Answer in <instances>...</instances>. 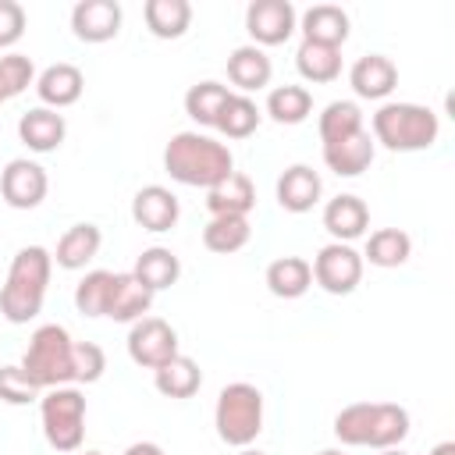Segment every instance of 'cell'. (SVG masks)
Returning a JSON list of instances; mask_svg holds the SVG:
<instances>
[{
    "mask_svg": "<svg viewBox=\"0 0 455 455\" xmlns=\"http://www.w3.org/2000/svg\"><path fill=\"white\" fill-rule=\"evenodd\" d=\"M46 188H50L46 171L28 156L7 160V167L0 171V196L11 210H36L46 199Z\"/></svg>",
    "mask_w": 455,
    "mask_h": 455,
    "instance_id": "cell-11",
    "label": "cell"
},
{
    "mask_svg": "<svg viewBox=\"0 0 455 455\" xmlns=\"http://www.w3.org/2000/svg\"><path fill=\"white\" fill-rule=\"evenodd\" d=\"M231 96L228 85L220 82H196L188 92H185V114L199 124V128H213L217 124V114L224 107V100Z\"/></svg>",
    "mask_w": 455,
    "mask_h": 455,
    "instance_id": "cell-35",
    "label": "cell"
},
{
    "mask_svg": "<svg viewBox=\"0 0 455 455\" xmlns=\"http://www.w3.org/2000/svg\"><path fill=\"white\" fill-rule=\"evenodd\" d=\"M267 288L277 299H302L313 288V267L302 256H277L267 267Z\"/></svg>",
    "mask_w": 455,
    "mask_h": 455,
    "instance_id": "cell-26",
    "label": "cell"
},
{
    "mask_svg": "<svg viewBox=\"0 0 455 455\" xmlns=\"http://www.w3.org/2000/svg\"><path fill=\"white\" fill-rule=\"evenodd\" d=\"M263 114L277 124H302L313 114V92L306 85H274L267 92V110Z\"/></svg>",
    "mask_w": 455,
    "mask_h": 455,
    "instance_id": "cell-30",
    "label": "cell"
},
{
    "mask_svg": "<svg viewBox=\"0 0 455 455\" xmlns=\"http://www.w3.org/2000/svg\"><path fill=\"white\" fill-rule=\"evenodd\" d=\"M71 363H75V384H96L107 370V355L96 341H75Z\"/></svg>",
    "mask_w": 455,
    "mask_h": 455,
    "instance_id": "cell-39",
    "label": "cell"
},
{
    "mask_svg": "<svg viewBox=\"0 0 455 455\" xmlns=\"http://www.w3.org/2000/svg\"><path fill=\"white\" fill-rule=\"evenodd\" d=\"M53 274V256L43 245H25L14 252L7 267V281L0 288V313L7 323H28L39 316L46 288Z\"/></svg>",
    "mask_w": 455,
    "mask_h": 455,
    "instance_id": "cell-2",
    "label": "cell"
},
{
    "mask_svg": "<svg viewBox=\"0 0 455 455\" xmlns=\"http://www.w3.org/2000/svg\"><path fill=\"white\" fill-rule=\"evenodd\" d=\"M25 7L18 0H0V50L14 46L25 36Z\"/></svg>",
    "mask_w": 455,
    "mask_h": 455,
    "instance_id": "cell-40",
    "label": "cell"
},
{
    "mask_svg": "<svg viewBox=\"0 0 455 455\" xmlns=\"http://www.w3.org/2000/svg\"><path fill=\"white\" fill-rule=\"evenodd\" d=\"M316 455H345V451H338V448H323V451H316Z\"/></svg>",
    "mask_w": 455,
    "mask_h": 455,
    "instance_id": "cell-43",
    "label": "cell"
},
{
    "mask_svg": "<svg viewBox=\"0 0 455 455\" xmlns=\"http://www.w3.org/2000/svg\"><path fill=\"white\" fill-rule=\"evenodd\" d=\"M142 18L156 39H181L192 25V4L188 0H146Z\"/></svg>",
    "mask_w": 455,
    "mask_h": 455,
    "instance_id": "cell-28",
    "label": "cell"
},
{
    "mask_svg": "<svg viewBox=\"0 0 455 455\" xmlns=\"http://www.w3.org/2000/svg\"><path fill=\"white\" fill-rule=\"evenodd\" d=\"M320 192H323V181L309 164H291L277 178V203L288 213H309L320 203Z\"/></svg>",
    "mask_w": 455,
    "mask_h": 455,
    "instance_id": "cell-17",
    "label": "cell"
},
{
    "mask_svg": "<svg viewBox=\"0 0 455 455\" xmlns=\"http://www.w3.org/2000/svg\"><path fill=\"white\" fill-rule=\"evenodd\" d=\"M323 228H327V235H331L334 242L352 245V242L363 238L366 228H370V206H366L359 196L341 192V196H334V199L323 206Z\"/></svg>",
    "mask_w": 455,
    "mask_h": 455,
    "instance_id": "cell-16",
    "label": "cell"
},
{
    "mask_svg": "<svg viewBox=\"0 0 455 455\" xmlns=\"http://www.w3.org/2000/svg\"><path fill=\"white\" fill-rule=\"evenodd\" d=\"M71 348H75V338L68 334V327H60V323H43V327L32 331L28 348H25V355H21L18 366L28 373V380H32L39 391L64 387V384H75Z\"/></svg>",
    "mask_w": 455,
    "mask_h": 455,
    "instance_id": "cell-5",
    "label": "cell"
},
{
    "mask_svg": "<svg viewBox=\"0 0 455 455\" xmlns=\"http://www.w3.org/2000/svg\"><path fill=\"white\" fill-rule=\"evenodd\" d=\"M380 455H405V451H398V448H387V451H380Z\"/></svg>",
    "mask_w": 455,
    "mask_h": 455,
    "instance_id": "cell-45",
    "label": "cell"
},
{
    "mask_svg": "<svg viewBox=\"0 0 455 455\" xmlns=\"http://www.w3.org/2000/svg\"><path fill=\"white\" fill-rule=\"evenodd\" d=\"M270 75H274V64L267 57V50L245 43V46H235L231 57H228V82L249 96V92H259L270 85Z\"/></svg>",
    "mask_w": 455,
    "mask_h": 455,
    "instance_id": "cell-19",
    "label": "cell"
},
{
    "mask_svg": "<svg viewBox=\"0 0 455 455\" xmlns=\"http://www.w3.org/2000/svg\"><path fill=\"white\" fill-rule=\"evenodd\" d=\"M114 277L110 270H89L78 284H75V309L82 316H107V302L114 291Z\"/></svg>",
    "mask_w": 455,
    "mask_h": 455,
    "instance_id": "cell-36",
    "label": "cell"
},
{
    "mask_svg": "<svg viewBox=\"0 0 455 455\" xmlns=\"http://www.w3.org/2000/svg\"><path fill=\"white\" fill-rule=\"evenodd\" d=\"M128 355L142 370H156L178 355V331L160 316H142L128 331Z\"/></svg>",
    "mask_w": 455,
    "mask_h": 455,
    "instance_id": "cell-10",
    "label": "cell"
},
{
    "mask_svg": "<svg viewBox=\"0 0 455 455\" xmlns=\"http://www.w3.org/2000/svg\"><path fill=\"white\" fill-rule=\"evenodd\" d=\"M252 206H256V185L242 171H231L224 181L206 188V210L213 217H249Z\"/></svg>",
    "mask_w": 455,
    "mask_h": 455,
    "instance_id": "cell-21",
    "label": "cell"
},
{
    "mask_svg": "<svg viewBox=\"0 0 455 455\" xmlns=\"http://www.w3.org/2000/svg\"><path fill=\"white\" fill-rule=\"evenodd\" d=\"M316 132H320V142L331 146V142H341L355 132H363V110L355 100H334L323 107L320 121H316Z\"/></svg>",
    "mask_w": 455,
    "mask_h": 455,
    "instance_id": "cell-34",
    "label": "cell"
},
{
    "mask_svg": "<svg viewBox=\"0 0 455 455\" xmlns=\"http://www.w3.org/2000/svg\"><path fill=\"white\" fill-rule=\"evenodd\" d=\"M238 455H263V451H252V448H242Z\"/></svg>",
    "mask_w": 455,
    "mask_h": 455,
    "instance_id": "cell-44",
    "label": "cell"
},
{
    "mask_svg": "<svg viewBox=\"0 0 455 455\" xmlns=\"http://www.w3.org/2000/svg\"><path fill=\"white\" fill-rule=\"evenodd\" d=\"M245 32L252 46H281L299 32V11L288 0H252L245 7Z\"/></svg>",
    "mask_w": 455,
    "mask_h": 455,
    "instance_id": "cell-9",
    "label": "cell"
},
{
    "mask_svg": "<svg viewBox=\"0 0 455 455\" xmlns=\"http://www.w3.org/2000/svg\"><path fill=\"white\" fill-rule=\"evenodd\" d=\"M334 437L352 448H398L409 437V412L398 402H352L334 416Z\"/></svg>",
    "mask_w": 455,
    "mask_h": 455,
    "instance_id": "cell-3",
    "label": "cell"
},
{
    "mask_svg": "<svg viewBox=\"0 0 455 455\" xmlns=\"http://www.w3.org/2000/svg\"><path fill=\"white\" fill-rule=\"evenodd\" d=\"M299 32H302V43L341 50V43L348 39V14L338 4H313L309 11L299 14Z\"/></svg>",
    "mask_w": 455,
    "mask_h": 455,
    "instance_id": "cell-18",
    "label": "cell"
},
{
    "mask_svg": "<svg viewBox=\"0 0 455 455\" xmlns=\"http://www.w3.org/2000/svg\"><path fill=\"white\" fill-rule=\"evenodd\" d=\"M132 274L156 295V291L178 284V277H181V259H178L171 249H164V245H149V249L139 252Z\"/></svg>",
    "mask_w": 455,
    "mask_h": 455,
    "instance_id": "cell-27",
    "label": "cell"
},
{
    "mask_svg": "<svg viewBox=\"0 0 455 455\" xmlns=\"http://www.w3.org/2000/svg\"><path fill=\"white\" fill-rule=\"evenodd\" d=\"M441 121L423 103H380L373 114V142L391 153H419L437 142Z\"/></svg>",
    "mask_w": 455,
    "mask_h": 455,
    "instance_id": "cell-4",
    "label": "cell"
},
{
    "mask_svg": "<svg viewBox=\"0 0 455 455\" xmlns=\"http://www.w3.org/2000/svg\"><path fill=\"white\" fill-rule=\"evenodd\" d=\"M217 437L231 448H249L263 430V391L249 380L224 384L213 405Z\"/></svg>",
    "mask_w": 455,
    "mask_h": 455,
    "instance_id": "cell-6",
    "label": "cell"
},
{
    "mask_svg": "<svg viewBox=\"0 0 455 455\" xmlns=\"http://www.w3.org/2000/svg\"><path fill=\"white\" fill-rule=\"evenodd\" d=\"M39 398H43V391L28 380V373L18 363L0 366V402H7V405H28V402H39Z\"/></svg>",
    "mask_w": 455,
    "mask_h": 455,
    "instance_id": "cell-38",
    "label": "cell"
},
{
    "mask_svg": "<svg viewBox=\"0 0 455 455\" xmlns=\"http://www.w3.org/2000/svg\"><path fill=\"white\" fill-rule=\"evenodd\" d=\"M121 455H164V448H160L156 441H135V444H128Z\"/></svg>",
    "mask_w": 455,
    "mask_h": 455,
    "instance_id": "cell-41",
    "label": "cell"
},
{
    "mask_svg": "<svg viewBox=\"0 0 455 455\" xmlns=\"http://www.w3.org/2000/svg\"><path fill=\"white\" fill-rule=\"evenodd\" d=\"M36 82V64L25 53H4L0 57V103L21 96Z\"/></svg>",
    "mask_w": 455,
    "mask_h": 455,
    "instance_id": "cell-37",
    "label": "cell"
},
{
    "mask_svg": "<svg viewBox=\"0 0 455 455\" xmlns=\"http://www.w3.org/2000/svg\"><path fill=\"white\" fill-rule=\"evenodd\" d=\"M430 455H455V441H441V444H434Z\"/></svg>",
    "mask_w": 455,
    "mask_h": 455,
    "instance_id": "cell-42",
    "label": "cell"
},
{
    "mask_svg": "<svg viewBox=\"0 0 455 455\" xmlns=\"http://www.w3.org/2000/svg\"><path fill=\"white\" fill-rule=\"evenodd\" d=\"M295 68L306 82L313 85H327L341 75V50L334 46H320V43H299L295 50Z\"/></svg>",
    "mask_w": 455,
    "mask_h": 455,
    "instance_id": "cell-31",
    "label": "cell"
},
{
    "mask_svg": "<svg viewBox=\"0 0 455 455\" xmlns=\"http://www.w3.org/2000/svg\"><path fill=\"white\" fill-rule=\"evenodd\" d=\"M348 85L359 100H387L398 85V68L384 53H366L348 68Z\"/></svg>",
    "mask_w": 455,
    "mask_h": 455,
    "instance_id": "cell-14",
    "label": "cell"
},
{
    "mask_svg": "<svg viewBox=\"0 0 455 455\" xmlns=\"http://www.w3.org/2000/svg\"><path fill=\"white\" fill-rule=\"evenodd\" d=\"M373 153H377V142H373V135L363 128V132H355V135H348V139H341V142L323 146V164H327L338 178H359V174L373 164Z\"/></svg>",
    "mask_w": 455,
    "mask_h": 455,
    "instance_id": "cell-23",
    "label": "cell"
},
{
    "mask_svg": "<svg viewBox=\"0 0 455 455\" xmlns=\"http://www.w3.org/2000/svg\"><path fill=\"white\" fill-rule=\"evenodd\" d=\"M153 306V291L135 277V274H117L114 277V291L107 302V316L117 323H135L149 313Z\"/></svg>",
    "mask_w": 455,
    "mask_h": 455,
    "instance_id": "cell-24",
    "label": "cell"
},
{
    "mask_svg": "<svg viewBox=\"0 0 455 455\" xmlns=\"http://www.w3.org/2000/svg\"><path fill=\"white\" fill-rule=\"evenodd\" d=\"M121 18L117 0H78L71 7V32L82 43H110L121 32Z\"/></svg>",
    "mask_w": 455,
    "mask_h": 455,
    "instance_id": "cell-12",
    "label": "cell"
},
{
    "mask_svg": "<svg viewBox=\"0 0 455 455\" xmlns=\"http://www.w3.org/2000/svg\"><path fill=\"white\" fill-rule=\"evenodd\" d=\"M100 245H103V231L89 220H78L57 238V252H50V256L60 270H85V263L96 259Z\"/></svg>",
    "mask_w": 455,
    "mask_h": 455,
    "instance_id": "cell-22",
    "label": "cell"
},
{
    "mask_svg": "<svg viewBox=\"0 0 455 455\" xmlns=\"http://www.w3.org/2000/svg\"><path fill=\"white\" fill-rule=\"evenodd\" d=\"M249 238H252L249 217H210L203 228V245L217 256H231V252L245 249Z\"/></svg>",
    "mask_w": 455,
    "mask_h": 455,
    "instance_id": "cell-32",
    "label": "cell"
},
{
    "mask_svg": "<svg viewBox=\"0 0 455 455\" xmlns=\"http://www.w3.org/2000/svg\"><path fill=\"white\" fill-rule=\"evenodd\" d=\"M64 135H68L64 114L50 110V107H32V110H25L21 121H18V139H21L32 153H53V149H60Z\"/></svg>",
    "mask_w": 455,
    "mask_h": 455,
    "instance_id": "cell-20",
    "label": "cell"
},
{
    "mask_svg": "<svg viewBox=\"0 0 455 455\" xmlns=\"http://www.w3.org/2000/svg\"><path fill=\"white\" fill-rule=\"evenodd\" d=\"M39 419L43 437L57 451H78L85 437V395L75 384L50 387L39 398Z\"/></svg>",
    "mask_w": 455,
    "mask_h": 455,
    "instance_id": "cell-7",
    "label": "cell"
},
{
    "mask_svg": "<svg viewBox=\"0 0 455 455\" xmlns=\"http://www.w3.org/2000/svg\"><path fill=\"white\" fill-rule=\"evenodd\" d=\"M181 217V203L171 188L164 185H142L132 199V220L142 228V231H153V235H164L178 224Z\"/></svg>",
    "mask_w": 455,
    "mask_h": 455,
    "instance_id": "cell-13",
    "label": "cell"
},
{
    "mask_svg": "<svg viewBox=\"0 0 455 455\" xmlns=\"http://www.w3.org/2000/svg\"><path fill=\"white\" fill-rule=\"evenodd\" d=\"M82 455H103V451H82Z\"/></svg>",
    "mask_w": 455,
    "mask_h": 455,
    "instance_id": "cell-46",
    "label": "cell"
},
{
    "mask_svg": "<svg viewBox=\"0 0 455 455\" xmlns=\"http://www.w3.org/2000/svg\"><path fill=\"white\" fill-rule=\"evenodd\" d=\"M153 384H156V391L164 398H192L203 387V370H199V363L192 355L178 352L174 359H167L164 366L153 370Z\"/></svg>",
    "mask_w": 455,
    "mask_h": 455,
    "instance_id": "cell-25",
    "label": "cell"
},
{
    "mask_svg": "<svg viewBox=\"0 0 455 455\" xmlns=\"http://www.w3.org/2000/svg\"><path fill=\"white\" fill-rule=\"evenodd\" d=\"M309 267H313V281L327 295H352L363 281V252H355L345 242H327Z\"/></svg>",
    "mask_w": 455,
    "mask_h": 455,
    "instance_id": "cell-8",
    "label": "cell"
},
{
    "mask_svg": "<svg viewBox=\"0 0 455 455\" xmlns=\"http://www.w3.org/2000/svg\"><path fill=\"white\" fill-rule=\"evenodd\" d=\"M412 256V238L402 231V228H380L366 238V252H363V263L370 259L373 267H402L405 259Z\"/></svg>",
    "mask_w": 455,
    "mask_h": 455,
    "instance_id": "cell-33",
    "label": "cell"
},
{
    "mask_svg": "<svg viewBox=\"0 0 455 455\" xmlns=\"http://www.w3.org/2000/svg\"><path fill=\"white\" fill-rule=\"evenodd\" d=\"M164 171L188 188H213L235 171V156L224 142L203 132H178L164 146Z\"/></svg>",
    "mask_w": 455,
    "mask_h": 455,
    "instance_id": "cell-1",
    "label": "cell"
},
{
    "mask_svg": "<svg viewBox=\"0 0 455 455\" xmlns=\"http://www.w3.org/2000/svg\"><path fill=\"white\" fill-rule=\"evenodd\" d=\"M259 121H263V110L256 107V100H252V96H242V92H231V96L224 100V107H220L213 128H217L224 139H249V135L259 128Z\"/></svg>",
    "mask_w": 455,
    "mask_h": 455,
    "instance_id": "cell-29",
    "label": "cell"
},
{
    "mask_svg": "<svg viewBox=\"0 0 455 455\" xmlns=\"http://www.w3.org/2000/svg\"><path fill=\"white\" fill-rule=\"evenodd\" d=\"M32 85H36L43 107L60 110V107H71V103L82 100V92H85V75H82V68H75V64H68V60H57V64L43 68Z\"/></svg>",
    "mask_w": 455,
    "mask_h": 455,
    "instance_id": "cell-15",
    "label": "cell"
}]
</instances>
